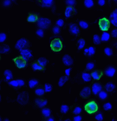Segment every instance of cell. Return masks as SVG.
<instances>
[{
  "instance_id": "obj_8",
  "label": "cell",
  "mask_w": 117,
  "mask_h": 121,
  "mask_svg": "<svg viewBox=\"0 0 117 121\" xmlns=\"http://www.w3.org/2000/svg\"><path fill=\"white\" fill-rule=\"evenodd\" d=\"M20 54L22 57L25 60V61H28L29 59L31 57H32L33 55L31 54V52L30 50L27 49V48H25V49L21 50Z\"/></svg>"
},
{
  "instance_id": "obj_50",
  "label": "cell",
  "mask_w": 117,
  "mask_h": 121,
  "mask_svg": "<svg viewBox=\"0 0 117 121\" xmlns=\"http://www.w3.org/2000/svg\"><path fill=\"white\" fill-rule=\"evenodd\" d=\"M11 4V1L10 0H5L3 1V5L4 7H8L10 6Z\"/></svg>"
},
{
  "instance_id": "obj_54",
  "label": "cell",
  "mask_w": 117,
  "mask_h": 121,
  "mask_svg": "<svg viewBox=\"0 0 117 121\" xmlns=\"http://www.w3.org/2000/svg\"><path fill=\"white\" fill-rule=\"evenodd\" d=\"M98 3L100 6H103L105 4V0H99L98 1Z\"/></svg>"
},
{
  "instance_id": "obj_26",
  "label": "cell",
  "mask_w": 117,
  "mask_h": 121,
  "mask_svg": "<svg viewBox=\"0 0 117 121\" xmlns=\"http://www.w3.org/2000/svg\"><path fill=\"white\" fill-rule=\"evenodd\" d=\"M110 39V34L108 32H106L104 31L100 37V40L102 41H108Z\"/></svg>"
},
{
  "instance_id": "obj_40",
  "label": "cell",
  "mask_w": 117,
  "mask_h": 121,
  "mask_svg": "<svg viewBox=\"0 0 117 121\" xmlns=\"http://www.w3.org/2000/svg\"><path fill=\"white\" fill-rule=\"evenodd\" d=\"M103 108H104V109L105 110H109L112 109V105L109 102H108V103H105L104 105Z\"/></svg>"
},
{
  "instance_id": "obj_1",
  "label": "cell",
  "mask_w": 117,
  "mask_h": 121,
  "mask_svg": "<svg viewBox=\"0 0 117 121\" xmlns=\"http://www.w3.org/2000/svg\"><path fill=\"white\" fill-rule=\"evenodd\" d=\"M51 49L54 52H60L63 48V44L62 41L59 38H55L50 43Z\"/></svg>"
},
{
  "instance_id": "obj_44",
  "label": "cell",
  "mask_w": 117,
  "mask_h": 121,
  "mask_svg": "<svg viewBox=\"0 0 117 121\" xmlns=\"http://www.w3.org/2000/svg\"><path fill=\"white\" fill-rule=\"evenodd\" d=\"M8 84L10 85V86H12L14 87V88H17V87L19 86L17 80H11V81H10V82H9Z\"/></svg>"
},
{
  "instance_id": "obj_51",
  "label": "cell",
  "mask_w": 117,
  "mask_h": 121,
  "mask_svg": "<svg viewBox=\"0 0 117 121\" xmlns=\"http://www.w3.org/2000/svg\"><path fill=\"white\" fill-rule=\"evenodd\" d=\"M111 36L114 38H116L117 37V29H114L111 31Z\"/></svg>"
},
{
  "instance_id": "obj_37",
  "label": "cell",
  "mask_w": 117,
  "mask_h": 121,
  "mask_svg": "<svg viewBox=\"0 0 117 121\" xmlns=\"http://www.w3.org/2000/svg\"><path fill=\"white\" fill-rule=\"evenodd\" d=\"M44 90L42 88H38L35 90V93L37 95V96H42L44 94Z\"/></svg>"
},
{
  "instance_id": "obj_4",
  "label": "cell",
  "mask_w": 117,
  "mask_h": 121,
  "mask_svg": "<svg viewBox=\"0 0 117 121\" xmlns=\"http://www.w3.org/2000/svg\"><path fill=\"white\" fill-rule=\"evenodd\" d=\"M29 41L27 40L25 38H22L18 40V41L16 43V45H15V48L16 49L18 50H21L25 49L29 47Z\"/></svg>"
},
{
  "instance_id": "obj_38",
  "label": "cell",
  "mask_w": 117,
  "mask_h": 121,
  "mask_svg": "<svg viewBox=\"0 0 117 121\" xmlns=\"http://www.w3.org/2000/svg\"><path fill=\"white\" fill-rule=\"evenodd\" d=\"M52 90V86L49 83H46L44 85V91L45 92H50Z\"/></svg>"
},
{
  "instance_id": "obj_29",
  "label": "cell",
  "mask_w": 117,
  "mask_h": 121,
  "mask_svg": "<svg viewBox=\"0 0 117 121\" xmlns=\"http://www.w3.org/2000/svg\"><path fill=\"white\" fill-rule=\"evenodd\" d=\"M78 50L82 49L85 46V40L83 39V38H80L79 40H78Z\"/></svg>"
},
{
  "instance_id": "obj_46",
  "label": "cell",
  "mask_w": 117,
  "mask_h": 121,
  "mask_svg": "<svg viewBox=\"0 0 117 121\" xmlns=\"http://www.w3.org/2000/svg\"><path fill=\"white\" fill-rule=\"evenodd\" d=\"M36 34L38 36H39V37H43L44 36V31H43V30L42 29L39 28L36 31Z\"/></svg>"
},
{
  "instance_id": "obj_3",
  "label": "cell",
  "mask_w": 117,
  "mask_h": 121,
  "mask_svg": "<svg viewBox=\"0 0 117 121\" xmlns=\"http://www.w3.org/2000/svg\"><path fill=\"white\" fill-rule=\"evenodd\" d=\"M29 100V95L27 92H23L20 93L17 96V101L21 105H25L27 104Z\"/></svg>"
},
{
  "instance_id": "obj_52",
  "label": "cell",
  "mask_w": 117,
  "mask_h": 121,
  "mask_svg": "<svg viewBox=\"0 0 117 121\" xmlns=\"http://www.w3.org/2000/svg\"><path fill=\"white\" fill-rule=\"evenodd\" d=\"M17 80V82H18V86L20 87H22L24 85V81L23 80H21V79H18Z\"/></svg>"
},
{
  "instance_id": "obj_41",
  "label": "cell",
  "mask_w": 117,
  "mask_h": 121,
  "mask_svg": "<svg viewBox=\"0 0 117 121\" xmlns=\"http://www.w3.org/2000/svg\"><path fill=\"white\" fill-rule=\"evenodd\" d=\"M95 67V65L93 63H91L89 62L88 63L86 64V70H91L93 69Z\"/></svg>"
},
{
  "instance_id": "obj_24",
  "label": "cell",
  "mask_w": 117,
  "mask_h": 121,
  "mask_svg": "<svg viewBox=\"0 0 117 121\" xmlns=\"http://www.w3.org/2000/svg\"><path fill=\"white\" fill-rule=\"evenodd\" d=\"M82 79L85 81V82H90L91 80V79H92L91 75L89 73H83L82 74Z\"/></svg>"
},
{
  "instance_id": "obj_30",
  "label": "cell",
  "mask_w": 117,
  "mask_h": 121,
  "mask_svg": "<svg viewBox=\"0 0 117 121\" xmlns=\"http://www.w3.org/2000/svg\"><path fill=\"white\" fill-rule=\"evenodd\" d=\"M42 113L44 117H48L50 116L51 111L49 108H43L42 110Z\"/></svg>"
},
{
  "instance_id": "obj_39",
  "label": "cell",
  "mask_w": 117,
  "mask_h": 121,
  "mask_svg": "<svg viewBox=\"0 0 117 121\" xmlns=\"http://www.w3.org/2000/svg\"><path fill=\"white\" fill-rule=\"evenodd\" d=\"M95 53V49L93 47H90L88 48V53L87 55L88 56H91L93 55Z\"/></svg>"
},
{
  "instance_id": "obj_59",
  "label": "cell",
  "mask_w": 117,
  "mask_h": 121,
  "mask_svg": "<svg viewBox=\"0 0 117 121\" xmlns=\"http://www.w3.org/2000/svg\"><path fill=\"white\" fill-rule=\"evenodd\" d=\"M4 121H9V119H5Z\"/></svg>"
},
{
  "instance_id": "obj_27",
  "label": "cell",
  "mask_w": 117,
  "mask_h": 121,
  "mask_svg": "<svg viewBox=\"0 0 117 121\" xmlns=\"http://www.w3.org/2000/svg\"><path fill=\"white\" fill-rule=\"evenodd\" d=\"M37 62L40 64L42 66H43V67H45L46 66L47 64L48 61L46 58L44 57H40L38 58V60H37Z\"/></svg>"
},
{
  "instance_id": "obj_49",
  "label": "cell",
  "mask_w": 117,
  "mask_h": 121,
  "mask_svg": "<svg viewBox=\"0 0 117 121\" xmlns=\"http://www.w3.org/2000/svg\"><path fill=\"white\" fill-rule=\"evenodd\" d=\"M95 119L96 120L99 121H102L104 119V117H103V115L101 113H98L95 116Z\"/></svg>"
},
{
  "instance_id": "obj_21",
  "label": "cell",
  "mask_w": 117,
  "mask_h": 121,
  "mask_svg": "<svg viewBox=\"0 0 117 121\" xmlns=\"http://www.w3.org/2000/svg\"><path fill=\"white\" fill-rule=\"evenodd\" d=\"M115 88V86L111 82H108L106 84V85L105 86V88L106 89V90L108 92H112L114 90Z\"/></svg>"
},
{
  "instance_id": "obj_20",
  "label": "cell",
  "mask_w": 117,
  "mask_h": 121,
  "mask_svg": "<svg viewBox=\"0 0 117 121\" xmlns=\"http://www.w3.org/2000/svg\"><path fill=\"white\" fill-rule=\"evenodd\" d=\"M10 48L8 45L3 44L0 47V53L1 54H5L8 53L10 51Z\"/></svg>"
},
{
  "instance_id": "obj_58",
  "label": "cell",
  "mask_w": 117,
  "mask_h": 121,
  "mask_svg": "<svg viewBox=\"0 0 117 121\" xmlns=\"http://www.w3.org/2000/svg\"><path fill=\"white\" fill-rule=\"evenodd\" d=\"M65 121H71V120L70 119H66Z\"/></svg>"
},
{
  "instance_id": "obj_12",
  "label": "cell",
  "mask_w": 117,
  "mask_h": 121,
  "mask_svg": "<svg viewBox=\"0 0 117 121\" xmlns=\"http://www.w3.org/2000/svg\"><path fill=\"white\" fill-rule=\"evenodd\" d=\"M91 89L89 87H85L80 92V96L84 98H87L91 95Z\"/></svg>"
},
{
  "instance_id": "obj_48",
  "label": "cell",
  "mask_w": 117,
  "mask_h": 121,
  "mask_svg": "<svg viewBox=\"0 0 117 121\" xmlns=\"http://www.w3.org/2000/svg\"><path fill=\"white\" fill-rule=\"evenodd\" d=\"M64 21L62 19H59L56 21V24H57V26L59 27H63L64 25Z\"/></svg>"
},
{
  "instance_id": "obj_11",
  "label": "cell",
  "mask_w": 117,
  "mask_h": 121,
  "mask_svg": "<svg viewBox=\"0 0 117 121\" xmlns=\"http://www.w3.org/2000/svg\"><path fill=\"white\" fill-rule=\"evenodd\" d=\"M76 13V11L75 9V8H73V7L68 6L66 8V10H65V15L66 17L69 18V17H71L72 16H74Z\"/></svg>"
},
{
  "instance_id": "obj_43",
  "label": "cell",
  "mask_w": 117,
  "mask_h": 121,
  "mask_svg": "<svg viewBox=\"0 0 117 121\" xmlns=\"http://www.w3.org/2000/svg\"><path fill=\"white\" fill-rule=\"evenodd\" d=\"M66 4H67L68 6L70 7H73V5L75 4L76 3V1L75 0H67L65 1Z\"/></svg>"
},
{
  "instance_id": "obj_42",
  "label": "cell",
  "mask_w": 117,
  "mask_h": 121,
  "mask_svg": "<svg viewBox=\"0 0 117 121\" xmlns=\"http://www.w3.org/2000/svg\"><path fill=\"white\" fill-rule=\"evenodd\" d=\"M7 39V35L4 32L0 33V42L3 43Z\"/></svg>"
},
{
  "instance_id": "obj_36",
  "label": "cell",
  "mask_w": 117,
  "mask_h": 121,
  "mask_svg": "<svg viewBox=\"0 0 117 121\" xmlns=\"http://www.w3.org/2000/svg\"><path fill=\"white\" fill-rule=\"evenodd\" d=\"M104 53L108 56H111L112 55L113 52H112V50L111 48H109V47H106L104 49Z\"/></svg>"
},
{
  "instance_id": "obj_6",
  "label": "cell",
  "mask_w": 117,
  "mask_h": 121,
  "mask_svg": "<svg viewBox=\"0 0 117 121\" xmlns=\"http://www.w3.org/2000/svg\"><path fill=\"white\" fill-rule=\"evenodd\" d=\"M110 23L109 21L106 18H103L99 20V26L100 29L103 31H106L109 30Z\"/></svg>"
},
{
  "instance_id": "obj_13",
  "label": "cell",
  "mask_w": 117,
  "mask_h": 121,
  "mask_svg": "<svg viewBox=\"0 0 117 121\" xmlns=\"http://www.w3.org/2000/svg\"><path fill=\"white\" fill-rule=\"evenodd\" d=\"M109 18L111 20V23L114 26L117 27V10L115 9L109 16Z\"/></svg>"
},
{
  "instance_id": "obj_10",
  "label": "cell",
  "mask_w": 117,
  "mask_h": 121,
  "mask_svg": "<svg viewBox=\"0 0 117 121\" xmlns=\"http://www.w3.org/2000/svg\"><path fill=\"white\" fill-rule=\"evenodd\" d=\"M69 32L72 34L75 35V36H78L80 32V30H79V27L76 24H71L69 25Z\"/></svg>"
},
{
  "instance_id": "obj_57",
  "label": "cell",
  "mask_w": 117,
  "mask_h": 121,
  "mask_svg": "<svg viewBox=\"0 0 117 121\" xmlns=\"http://www.w3.org/2000/svg\"><path fill=\"white\" fill-rule=\"evenodd\" d=\"M48 121H54V119L52 118V117H49L47 119Z\"/></svg>"
},
{
  "instance_id": "obj_35",
  "label": "cell",
  "mask_w": 117,
  "mask_h": 121,
  "mask_svg": "<svg viewBox=\"0 0 117 121\" xmlns=\"http://www.w3.org/2000/svg\"><path fill=\"white\" fill-rule=\"evenodd\" d=\"M79 24L80 27L83 29H86L89 27V25L87 22L85 21H79Z\"/></svg>"
},
{
  "instance_id": "obj_53",
  "label": "cell",
  "mask_w": 117,
  "mask_h": 121,
  "mask_svg": "<svg viewBox=\"0 0 117 121\" xmlns=\"http://www.w3.org/2000/svg\"><path fill=\"white\" fill-rule=\"evenodd\" d=\"M73 120H74V121H80L82 120V116L77 115V116H75Z\"/></svg>"
},
{
  "instance_id": "obj_2",
  "label": "cell",
  "mask_w": 117,
  "mask_h": 121,
  "mask_svg": "<svg viewBox=\"0 0 117 121\" xmlns=\"http://www.w3.org/2000/svg\"><path fill=\"white\" fill-rule=\"evenodd\" d=\"M85 110L88 113H94L98 110V106L95 101H91L85 106Z\"/></svg>"
},
{
  "instance_id": "obj_28",
  "label": "cell",
  "mask_w": 117,
  "mask_h": 121,
  "mask_svg": "<svg viewBox=\"0 0 117 121\" xmlns=\"http://www.w3.org/2000/svg\"><path fill=\"white\" fill-rule=\"evenodd\" d=\"M38 81L36 79H31L29 81V86L30 88L33 89L34 87H36V86L38 85Z\"/></svg>"
},
{
  "instance_id": "obj_31",
  "label": "cell",
  "mask_w": 117,
  "mask_h": 121,
  "mask_svg": "<svg viewBox=\"0 0 117 121\" xmlns=\"http://www.w3.org/2000/svg\"><path fill=\"white\" fill-rule=\"evenodd\" d=\"M93 41L95 44L98 45L100 44L101 40H100V37L98 34H95L93 37Z\"/></svg>"
},
{
  "instance_id": "obj_33",
  "label": "cell",
  "mask_w": 117,
  "mask_h": 121,
  "mask_svg": "<svg viewBox=\"0 0 117 121\" xmlns=\"http://www.w3.org/2000/svg\"><path fill=\"white\" fill-rule=\"evenodd\" d=\"M98 95H99V97L102 100H104L107 97L108 94L106 92L103 91V90H101V91L99 92L98 93Z\"/></svg>"
},
{
  "instance_id": "obj_17",
  "label": "cell",
  "mask_w": 117,
  "mask_h": 121,
  "mask_svg": "<svg viewBox=\"0 0 117 121\" xmlns=\"http://www.w3.org/2000/svg\"><path fill=\"white\" fill-rule=\"evenodd\" d=\"M35 102H36V105L40 108H43L47 104V100H42L39 98L36 99Z\"/></svg>"
},
{
  "instance_id": "obj_55",
  "label": "cell",
  "mask_w": 117,
  "mask_h": 121,
  "mask_svg": "<svg viewBox=\"0 0 117 121\" xmlns=\"http://www.w3.org/2000/svg\"><path fill=\"white\" fill-rule=\"evenodd\" d=\"M71 70H72V69L71 68H69V69H67L65 70V74H66L67 76L69 77L70 76V73H71Z\"/></svg>"
},
{
  "instance_id": "obj_45",
  "label": "cell",
  "mask_w": 117,
  "mask_h": 121,
  "mask_svg": "<svg viewBox=\"0 0 117 121\" xmlns=\"http://www.w3.org/2000/svg\"><path fill=\"white\" fill-rule=\"evenodd\" d=\"M81 112H82L81 108H80V107L78 106V107H76V108H75L74 110H73V113L75 114V115H79Z\"/></svg>"
},
{
  "instance_id": "obj_14",
  "label": "cell",
  "mask_w": 117,
  "mask_h": 121,
  "mask_svg": "<svg viewBox=\"0 0 117 121\" xmlns=\"http://www.w3.org/2000/svg\"><path fill=\"white\" fill-rule=\"evenodd\" d=\"M102 87L99 83H95L92 86V91L94 95H98V93L101 91Z\"/></svg>"
},
{
  "instance_id": "obj_19",
  "label": "cell",
  "mask_w": 117,
  "mask_h": 121,
  "mask_svg": "<svg viewBox=\"0 0 117 121\" xmlns=\"http://www.w3.org/2000/svg\"><path fill=\"white\" fill-rule=\"evenodd\" d=\"M68 80H69V77L67 76H62L59 79V80H58V86L62 87Z\"/></svg>"
},
{
  "instance_id": "obj_5",
  "label": "cell",
  "mask_w": 117,
  "mask_h": 121,
  "mask_svg": "<svg viewBox=\"0 0 117 121\" xmlns=\"http://www.w3.org/2000/svg\"><path fill=\"white\" fill-rule=\"evenodd\" d=\"M51 24V21L47 18H40L37 20V25L41 29H47Z\"/></svg>"
},
{
  "instance_id": "obj_9",
  "label": "cell",
  "mask_w": 117,
  "mask_h": 121,
  "mask_svg": "<svg viewBox=\"0 0 117 121\" xmlns=\"http://www.w3.org/2000/svg\"><path fill=\"white\" fill-rule=\"evenodd\" d=\"M62 61L64 65L66 66H71L73 65V60L71 56L68 54H65L62 58Z\"/></svg>"
},
{
  "instance_id": "obj_22",
  "label": "cell",
  "mask_w": 117,
  "mask_h": 121,
  "mask_svg": "<svg viewBox=\"0 0 117 121\" xmlns=\"http://www.w3.org/2000/svg\"><path fill=\"white\" fill-rule=\"evenodd\" d=\"M31 67H32L33 70L34 71L43 70H44V67H43V66H41L38 62L34 63L32 65V66H31Z\"/></svg>"
},
{
  "instance_id": "obj_7",
  "label": "cell",
  "mask_w": 117,
  "mask_h": 121,
  "mask_svg": "<svg viewBox=\"0 0 117 121\" xmlns=\"http://www.w3.org/2000/svg\"><path fill=\"white\" fill-rule=\"evenodd\" d=\"M17 67L19 69L24 68L27 65V61H25L21 56H18L13 59Z\"/></svg>"
},
{
  "instance_id": "obj_16",
  "label": "cell",
  "mask_w": 117,
  "mask_h": 121,
  "mask_svg": "<svg viewBox=\"0 0 117 121\" xmlns=\"http://www.w3.org/2000/svg\"><path fill=\"white\" fill-rule=\"evenodd\" d=\"M91 77L93 78L94 80H99L100 78L103 75V72H101V71L99 70H95L94 72H92L91 74Z\"/></svg>"
},
{
  "instance_id": "obj_25",
  "label": "cell",
  "mask_w": 117,
  "mask_h": 121,
  "mask_svg": "<svg viewBox=\"0 0 117 121\" xmlns=\"http://www.w3.org/2000/svg\"><path fill=\"white\" fill-rule=\"evenodd\" d=\"M38 17L36 14H30L27 18V21L30 23H34L38 20Z\"/></svg>"
},
{
  "instance_id": "obj_56",
  "label": "cell",
  "mask_w": 117,
  "mask_h": 121,
  "mask_svg": "<svg viewBox=\"0 0 117 121\" xmlns=\"http://www.w3.org/2000/svg\"><path fill=\"white\" fill-rule=\"evenodd\" d=\"M84 53H86V54H88V48L85 49V50H84Z\"/></svg>"
},
{
  "instance_id": "obj_34",
  "label": "cell",
  "mask_w": 117,
  "mask_h": 121,
  "mask_svg": "<svg viewBox=\"0 0 117 121\" xmlns=\"http://www.w3.org/2000/svg\"><path fill=\"white\" fill-rule=\"evenodd\" d=\"M69 109V107L66 105H63L60 107V112L62 113H66Z\"/></svg>"
},
{
  "instance_id": "obj_32",
  "label": "cell",
  "mask_w": 117,
  "mask_h": 121,
  "mask_svg": "<svg viewBox=\"0 0 117 121\" xmlns=\"http://www.w3.org/2000/svg\"><path fill=\"white\" fill-rule=\"evenodd\" d=\"M84 4H85V6L86 7L89 8L92 7L93 6L94 3L92 0H85V1H84Z\"/></svg>"
},
{
  "instance_id": "obj_18",
  "label": "cell",
  "mask_w": 117,
  "mask_h": 121,
  "mask_svg": "<svg viewBox=\"0 0 117 121\" xmlns=\"http://www.w3.org/2000/svg\"><path fill=\"white\" fill-rule=\"evenodd\" d=\"M41 6L43 7H50L53 5V0H42L40 1Z\"/></svg>"
},
{
  "instance_id": "obj_23",
  "label": "cell",
  "mask_w": 117,
  "mask_h": 121,
  "mask_svg": "<svg viewBox=\"0 0 117 121\" xmlns=\"http://www.w3.org/2000/svg\"><path fill=\"white\" fill-rule=\"evenodd\" d=\"M4 76H5L6 80H11V79H12L13 78L12 72H11V71L10 70H5L4 72Z\"/></svg>"
},
{
  "instance_id": "obj_47",
  "label": "cell",
  "mask_w": 117,
  "mask_h": 121,
  "mask_svg": "<svg viewBox=\"0 0 117 121\" xmlns=\"http://www.w3.org/2000/svg\"><path fill=\"white\" fill-rule=\"evenodd\" d=\"M53 32L54 34H58L60 32V28L58 26H55L53 28Z\"/></svg>"
},
{
  "instance_id": "obj_15",
  "label": "cell",
  "mask_w": 117,
  "mask_h": 121,
  "mask_svg": "<svg viewBox=\"0 0 117 121\" xmlns=\"http://www.w3.org/2000/svg\"><path fill=\"white\" fill-rule=\"evenodd\" d=\"M116 73V69L113 67L112 66H109V67H107L105 70V73L107 76L112 77L115 75Z\"/></svg>"
}]
</instances>
